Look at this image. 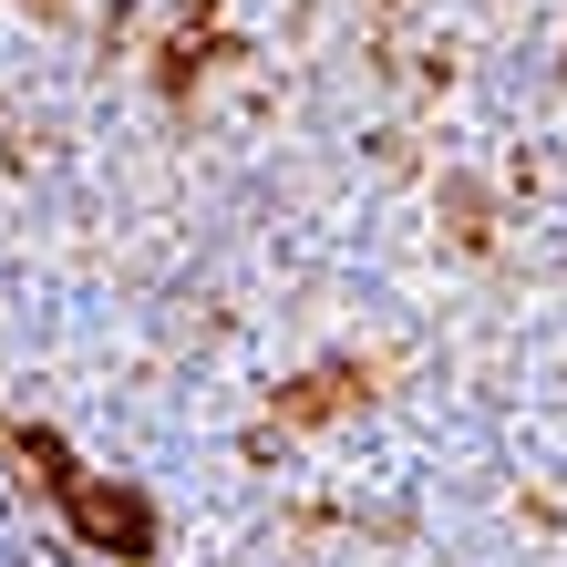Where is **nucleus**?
<instances>
[{
	"label": "nucleus",
	"instance_id": "1",
	"mask_svg": "<svg viewBox=\"0 0 567 567\" xmlns=\"http://www.w3.org/2000/svg\"><path fill=\"white\" fill-rule=\"evenodd\" d=\"M62 495H73V526L93 547H114V557H145L155 547V516L135 506V495H114V485H83L73 464H62Z\"/></svg>",
	"mask_w": 567,
	"mask_h": 567
}]
</instances>
